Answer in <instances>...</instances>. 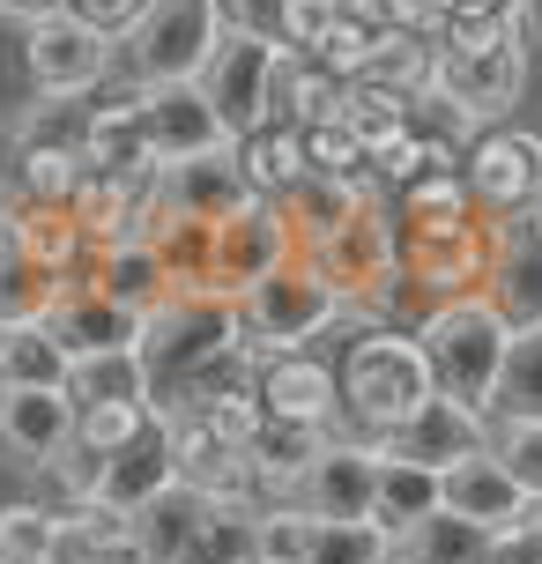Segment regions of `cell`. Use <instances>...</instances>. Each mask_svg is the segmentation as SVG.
<instances>
[{
    "label": "cell",
    "mask_w": 542,
    "mask_h": 564,
    "mask_svg": "<svg viewBox=\"0 0 542 564\" xmlns=\"http://www.w3.org/2000/svg\"><path fill=\"white\" fill-rule=\"evenodd\" d=\"M335 365H343V431L349 438H371V446L387 431H401V423L438 394L424 341H416V327H401V319L357 327Z\"/></svg>",
    "instance_id": "obj_1"
},
{
    "label": "cell",
    "mask_w": 542,
    "mask_h": 564,
    "mask_svg": "<svg viewBox=\"0 0 542 564\" xmlns=\"http://www.w3.org/2000/svg\"><path fill=\"white\" fill-rule=\"evenodd\" d=\"M349 327H357L349 297L319 275L305 253L238 297V349L260 357V365H268V357H290V349H313V341H327V335H349Z\"/></svg>",
    "instance_id": "obj_2"
},
{
    "label": "cell",
    "mask_w": 542,
    "mask_h": 564,
    "mask_svg": "<svg viewBox=\"0 0 542 564\" xmlns=\"http://www.w3.org/2000/svg\"><path fill=\"white\" fill-rule=\"evenodd\" d=\"M416 341H424V357H431L438 394L468 401V409H490L498 371H506V349H513V327H506V312L490 305L484 290L416 312Z\"/></svg>",
    "instance_id": "obj_3"
},
{
    "label": "cell",
    "mask_w": 542,
    "mask_h": 564,
    "mask_svg": "<svg viewBox=\"0 0 542 564\" xmlns=\"http://www.w3.org/2000/svg\"><path fill=\"white\" fill-rule=\"evenodd\" d=\"M224 45V0H149V15L119 37V83L134 89H172L200 83L208 53Z\"/></svg>",
    "instance_id": "obj_4"
},
{
    "label": "cell",
    "mask_w": 542,
    "mask_h": 564,
    "mask_svg": "<svg viewBox=\"0 0 542 564\" xmlns=\"http://www.w3.org/2000/svg\"><path fill=\"white\" fill-rule=\"evenodd\" d=\"M112 67H119V37H105L75 8H53L23 30V75L30 97H45V105H89L112 83Z\"/></svg>",
    "instance_id": "obj_5"
},
{
    "label": "cell",
    "mask_w": 542,
    "mask_h": 564,
    "mask_svg": "<svg viewBox=\"0 0 542 564\" xmlns=\"http://www.w3.org/2000/svg\"><path fill=\"white\" fill-rule=\"evenodd\" d=\"M216 349H238V305L216 297V290H172L142 319V365L156 371V387H178Z\"/></svg>",
    "instance_id": "obj_6"
},
{
    "label": "cell",
    "mask_w": 542,
    "mask_h": 564,
    "mask_svg": "<svg viewBox=\"0 0 542 564\" xmlns=\"http://www.w3.org/2000/svg\"><path fill=\"white\" fill-rule=\"evenodd\" d=\"M431 53H438V45H431ZM528 75H535L528 53H520L513 37H498V45H476V53H438V67H431V97H438L468 134H484V127H506V119L520 112Z\"/></svg>",
    "instance_id": "obj_7"
},
{
    "label": "cell",
    "mask_w": 542,
    "mask_h": 564,
    "mask_svg": "<svg viewBox=\"0 0 542 564\" xmlns=\"http://www.w3.org/2000/svg\"><path fill=\"white\" fill-rule=\"evenodd\" d=\"M460 178H468V200L484 208L490 224L542 208V127L506 119V127L468 134V149H460Z\"/></svg>",
    "instance_id": "obj_8"
},
{
    "label": "cell",
    "mask_w": 542,
    "mask_h": 564,
    "mask_svg": "<svg viewBox=\"0 0 542 564\" xmlns=\"http://www.w3.org/2000/svg\"><path fill=\"white\" fill-rule=\"evenodd\" d=\"M305 253L297 246V230H290V216L275 208V200H238L224 224H216V260H208V290L216 297H246L253 282H268L275 268H290V260Z\"/></svg>",
    "instance_id": "obj_9"
},
{
    "label": "cell",
    "mask_w": 542,
    "mask_h": 564,
    "mask_svg": "<svg viewBox=\"0 0 542 564\" xmlns=\"http://www.w3.org/2000/svg\"><path fill=\"white\" fill-rule=\"evenodd\" d=\"M490 253H498V224L490 216L438 230V238H401V297H416L424 312L446 305V297H468V290H484Z\"/></svg>",
    "instance_id": "obj_10"
},
{
    "label": "cell",
    "mask_w": 542,
    "mask_h": 564,
    "mask_svg": "<svg viewBox=\"0 0 542 564\" xmlns=\"http://www.w3.org/2000/svg\"><path fill=\"white\" fill-rule=\"evenodd\" d=\"M275 53H283V45H268L253 30H224V45L200 67V97L224 112L230 141H246L253 127L275 119Z\"/></svg>",
    "instance_id": "obj_11"
},
{
    "label": "cell",
    "mask_w": 542,
    "mask_h": 564,
    "mask_svg": "<svg viewBox=\"0 0 542 564\" xmlns=\"http://www.w3.org/2000/svg\"><path fill=\"white\" fill-rule=\"evenodd\" d=\"M67 216L83 224L89 260L127 246V238H149V224H156V171H83Z\"/></svg>",
    "instance_id": "obj_12"
},
{
    "label": "cell",
    "mask_w": 542,
    "mask_h": 564,
    "mask_svg": "<svg viewBox=\"0 0 542 564\" xmlns=\"http://www.w3.org/2000/svg\"><path fill=\"white\" fill-rule=\"evenodd\" d=\"M0 453L15 468H53L75 453V394L67 387H0Z\"/></svg>",
    "instance_id": "obj_13"
},
{
    "label": "cell",
    "mask_w": 542,
    "mask_h": 564,
    "mask_svg": "<svg viewBox=\"0 0 542 564\" xmlns=\"http://www.w3.org/2000/svg\"><path fill=\"white\" fill-rule=\"evenodd\" d=\"M89 468V490H83V506H105L119 512V520H134L142 506H156L164 490L178 482V460H172V431H156L149 423L134 446H119L105 453V460H83Z\"/></svg>",
    "instance_id": "obj_14"
},
{
    "label": "cell",
    "mask_w": 542,
    "mask_h": 564,
    "mask_svg": "<svg viewBox=\"0 0 542 564\" xmlns=\"http://www.w3.org/2000/svg\"><path fill=\"white\" fill-rule=\"evenodd\" d=\"M371 498H379V446L335 431V438L319 446V460L305 468V482H297L290 506H305L313 520H371Z\"/></svg>",
    "instance_id": "obj_15"
},
{
    "label": "cell",
    "mask_w": 542,
    "mask_h": 564,
    "mask_svg": "<svg viewBox=\"0 0 542 564\" xmlns=\"http://www.w3.org/2000/svg\"><path fill=\"white\" fill-rule=\"evenodd\" d=\"M260 401L275 423H313V431H343V365L319 349H290L260 365Z\"/></svg>",
    "instance_id": "obj_16"
},
{
    "label": "cell",
    "mask_w": 542,
    "mask_h": 564,
    "mask_svg": "<svg viewBox=\"0 0 542 564\" xmlns=\"http://www.w3.org/2000/svg\"><path fill=\"white\" fill-rule=\"evenodd\" d=\"M142 141H149V164L164 171V164H186V156H208V149H230V127L200 97V83H172L142 97Z\"/></svg>",
    "instance_id": "obj_17"
},
{
    "label": "cell",
    "mask_w": 542,
    "mask_h": 564,
    "mask_svg": "<svg viewBox=\"0 0 542 564\" xmlns=\"http://www.w3.org/2000/svg\"><path fill=\"white\" fill-rule=\"evenodd\" d=\"M484 446H490V409H468L454 394H431L401 431L379 438V453L416 460V468H454V460H468V453H484Z\"/></svg>",
    "instance_id": "obj_18"
},
{
    "label": "cell",
    "mask_w": 542,
    "mask_h": 564,
    "mask_svg": "<svg viewBox=\"0 0 542 564\" xmlns=\"http://www.w3.org/2000/svg\"><path fill=\"white\" fill-rule=\"evenodd\" d=\"M484 297L506 312V327H513V335L542 327V208L498 224V253H490Z\"/></svg>",
    "instance_id": "obj_19"
},
{
    "label": "cell",
    "mask_w": 542,
    "mask_h": 564,
    "mask_svg": "<svg viewBox=\"0 0 542 564\" xmlns=\"http://www.w3.org/2000/svg\"><path fill=\"white\" fill-rule=\"evenodd\" d=\"M438 506L454 512V520H468V528H484V535H498V528H513V520H528V490H520V476L498 460V446L468 453V460H454V468H438Z\"/></svg>",
    "instance_id": "obj_20"
},
{
    "label": "cell",
    "mask_w": 542,
    "mask_h": 564,
    "mask_svg": "<svg viewBox=\"0 0 542 564\" xmlns=\"http://www.w3.org/2000/svg\"><path fill=\"white\" fill-rule=\"evenodd\" d=\"M238 200H253L246 171H238V141H230V149H208V156H186V164H164V171H156V216L224 224Z\"/></svg>",
    "instance_id": "obj_21"
},
{
    "label": "cell",
    "mask_w": 542,
    "mask_h": 564,
    "mask_svg": "<svg viewBox=\"0 0 542 564\" xmlns=\"http://www.w3.org/2000/svg\"><path fill=\"white\" fill-rule=\"evenodd\" d=\"M45 327L67 357H105V349H142V319L134 312H119L105 290L89 275H67L59 282L53 312H45Z\"/></svg>",
    "instance_id": "obj_22"
},
{
    "label": "cell",
    "mask_w": 542,
    "mask_h": 564,
    "mask_svg": "<svg viewBox=\"0 0 542 564\" xmlns=\"http://www.w3.org/2000/svg\"><path fill=\"white\" fill-rule=\"evenodd\" d=\"M335 431H313V423H260V438L246 446V468H253V506H283V498H297V482H305V468L319 460V446H327Z\"/></svg>",
    "instance_id": "obj_23"
},
{
    "label": "cell",
    "mask_w": 542,
    "mask_h": 564,
    "mask_svg": "<svg viewBox=\"0 0 542 564\" xmlns=\"http://www.w3.org/2000/svg\"><path fill=\"white\" fill-rule=\"evenodd\" d=\"M208 520H216V498H208V490H194V482H172L156 506L134 512V535L149 542V557H156V564H178V557H200Z\"/></svg>",
    "instance_id": "obj_24"
},
{
    "label": "cell",
    "mask_w": 542,
    "mask_h": 564,
    "mask_svg": "<svg viewBox=\"0 0 542 564\" xmlns=\"http://www.w3.org/2000/svg\"><path fill=\"white\" fill-rule=\"evenodd\" d=\"M83 275L97 282L119 312H134V319H149V312L172 297V275H164V260H156L149 238H127V246H112V253H97Z\"/></svg>",
    "instance_id": "obj_25"
},
{
    "label": "cell",
    "mask_w": 542,
    "mask_h": 564,
    "mask_svg": "<svg viewBox=\"0 0 542 564\" xmlns=\"http://www.w3.org/2000/svg\"><path fill=\"white\" fill-rule=\"evenodd\" d=\"M343 75H327L313 53H297V45H283L275 53V119H290V127H319V119H343Z\"/></svg>",
    "instance_id": "obj_26"
},
{
    "label": "cell",
    "mask_w": 542,
    "mask_h": 564,
    "mask_svg": "<svg viewBox=\"0 0 542 564\" xmlns=\"http://www.w3.org/2000/svg\"><path fill=\"white\" fill-rule=\"evenodd\" d=\"M238 171H246V186H253L260 200H283L297 178H305V127H290V119H268V127H253V134L238 141Z\"/></svg>",
    "instance_id": "obj_27"
},
{
    "label": "cell",
    "mask_w": 542,
    "mask_h": 564,
    "mask_svg": "<svg viewBox=\"0 0 542 564\" xmlns=\"http://www.w3.org/2000/svg\"><path fill=\"white\" fill-rule=\"evenodd\" d=\"M394 216H401V238H438V230L476 224L484 208L468 200V178L460 171H431V178H416V186L394 194Z\"/></svg>",
    "instance_id": "obj_28"
},
{
    "label": "cell",
    "mask_w": 542,
    "mask_h": 564,
    "mask_svg": "<svg viewBox=\"0 0 542 564\" xmlns=\"http://www.w3.org/2000/svg\"><path fill=\"white\" fill-rule=\"evenodd\" d=\"M15 246H23L45 275H83L89 268V238H83V224L67 216V208H37V200H15Z\"/></svg>",
    "instance_id": "obj_29"
},
{
    "label": "cell",
    "mask_w": 542,
    "mask_h": 564,
    "mask_svg": "<svg viewBox=\"0 0 542 564\" xmlns=\"http://www.w3.org/2000/svg\"><path fill=\"white\" fill-rule=\"evenodd\" d=\"M75 409H105V401H156V371L142 365V349H105V357H75L67 371Z\"/></svg>",
    "instance_id": "obj_30"
},
{
    "label": "cell",
    "mask_w": 542,
    "mask_h": 564,
    "mask_svg": "<svg viewBox=\"0 0 542 564\" xmlns=\"http://www.w3.org/2000/svg\"><path fill=\"white\" fill-rule=\"evenodd\" d=\"M75 357L53 341L45 319H15L0 327V387H67Z\"/></svg>",
    "instance_id": "obj_31"
},
{
    "label": "cell",
    "mask_w": 542,
    "mask_h": 564,
    "mask_svg": "<svg viewBox=\"0 0 542 564\" xmlns=\"http://www.w3.org/2000/svg\"><path fill=\"white\" fill-rule=\"evenodd\" d=\"M484 542H490L484 528H468V520H454V512L438 506L394 535V557H409V564H484Z\"/></svg>",
    "instance_id": "obj_32"
},
{
    "label": "cell",
    "mask_w": 542,
    "mask_h": 564,
    "mask_svg": "<svg viewBox=\"0 0 542 564\" xmlns=\"http://www.w3.org/2000/svg\"><path fill=\"white\" fill-rule=\"evenodd\" d=\"M424 512H438V468H416V460L379 453V498H371V520L401 535V528L424 520Z\"/></svg>",
    "instance_id": "obj_33"
},
{
    "label": "cell",
    "mask_w": 542,
    "mask_h": 564,
    "mask_svg": "<svg viewBox=\"0 0 542 564\" xmlns=\"http://www.w3.org/2000/svg\"><path fill=\"white\" fill-rule=\"evenodd\" d=\"M490 423H542V327L513 335L498 394H490Z\"/></svg>",
    "instance_id": "obj_34"
},
{
    "label": "cell",
    "mask_w": 542,
    "mask_h": 564,
    "mask_svg": "<svg viewBox=\"0 0 542 564\" xmlns=\"http://www.w3.org/2000/svg\"><path fill=\"white\" fill-rule=\"evenodd\" d=\"M149 246L164 260L172 290H208V260H216V224H186V216H156Z\"/></svg>",
    "instance_id": "obj_35"
},
{
    "label": "cell",
    "mask_w": 542,
    "mask_h": 564,
    "mask_svg": "<svg viewBox=\"0 0 542 564\" xmlns=\"http://www.w3.org/2000/svg\"><path fill=\"white\" fill-rule=\"evenodd\" d=\"M379 45H387V23L371 15V8H349L343 23L327 30L313 45V59L327 67V75H343V83H357V75H371V59H379Z\"/></svg>",
    "instance_id": "obj_36"
},
{
    "label": "cell",
    "mask_w": 542,
    "mask_h": 564,
    "mask_svg": "<svg viewBox=\"0 0 542 564\" xmlns=\"http://www.w3.org/2000/svg\"><path fill=\"white\" fill-rule=\"evenodd\" d=\"M59 297V275H45L23 246H0V327H15V319H45Z\"/></svg>",
    "instance_id": "obj_37"
},
{
    "label": "cell",
    "mask_w": 542,
    "mask_h": 564,
    "mask_svg": "<svg viewBox=\"0 0 542 564\" xmlns=\"http://www.w3.org/2000/svg\"><path fill=\"white\" fill-rule=\"evenodd\" d=\"M313 542H319V520L305 506H253V550L260 564H305L313 557Z\"/></svg>",
    "instance_id": "obj_38"
},
{
    "label": "cell",
    "mask_w": 542,
    "mask_h": 564,
    "mask_svg": "<svg viewBox=\"0 0 542 564\" xmlns=\"http://www.w3.org/2000/svg\"><path fill=\"white\" fill-rule=\"evenodd\" d=\"M53 520L45 498H8L0 506V564H53Z\"/></svg>",
    "instance_id": "obj_39"
},
{
    "label": "cell",
    "mask_w": 542,
    "mask_h": 564,
    "mask_svg": "<svg viewBox=\"0 0 542 564\" xmlns=\"http://www.w3.org/2000/svg\"><path fill=\"white\" fill-rule=\"evenodd\" d=\"M149 431V401H105V409H75V453L105 460V453L134 446Z\"/></svg>",
    "instance_id": "obj_40"
},
{
    "label": "cell",
    "mask_w": 542,
    "mask_h": 564,
    "mask_svg": "<svg viewBox=\"0 0 542 564\" xmlns=\"http://www.w3.org/2000/svg\"><path fill=\"white\" fill-rule=\"evenodd\" d=\"M394 557V528L379 520H319V542L305 564H387Z\"/></svg>",
    "instance_id": "obj_41"
},
{
    "label": "cell",
    "mask_w": 542,
    "mask_h": 564,
    "mask_svg": "<svg viewBox=\"0 0 542 564\" xmlns=\"http://www.w3.org/2000/svg\"><path fill=\"white\" fill-rule=\"evenodd\" d=\"M305 164H313L319 178H365L371 156H365V141H357V127L319 119V127H305Z\"/></svg>",
    "instance_id": "obj_42"
},
{
    "label": "cell",
    "mask_w": 542,
    "mask_h": 564,
    "mask_svg": "<svg viewBox=\"0 0 542 564\" xmlns=\"http://www.w3.org/2000/svg\"><path fill=\"white\" fill-rule=\"evenodd\" d=\"M490 446L520 476V490L542 506V423H490Z\"/></svg>",
    "instance_id": "obj_43"
},
{
    "label": "cell",
    "mask_w": 542,
    "mask_h": 564,
    "mask_svg": "<svg viewBox=\"0 0 542 564\" xmlns=\"http://www.w3.org/2000/svg\"><path fill=\"white\" fill-rule=\"evenodd\" d=\"M484 564H542V520H535V506H528V520H513V528H498V535L484 542Z\"/></svg>",
    "instance_id": "obj_44"
},
{
    "label": "cell",
    "mask_w": 542,
    "mask_h": 564,
    "mask_svg": "<svg viewBox=\"0 0 542 564\" xmlns=\"http://www.w3.org/2000/svg\"><path fill=\"white\" fill-rule=\"evenodd\" d=\"M365 8L387 30H401V37H431V30L446 23V8H438V0H365Z\"/></svg>",
    "instance_id": "obj_45"
},
{
    "label": "cell",
    "mask_w": 542,
    "mask_h": 564,
    "mask_svg": "<svg viewBox=\"0 0 542 564\" xmlns=\"http://www.w3.org/2000/svg\"><path fill=\"white\" fill-rule=\"evenodd\" d=\"M224 30H253L268 45H283V0H224Z\"/></svg>",
    "instance_id": "obj_46"
},
{
    "label": "cell",
    "mask_w": 542,
    "mask_h": 564,
    "mask_svg": "<svg viewBox=\"0 0 542 564\" xmlns=\"http://www.w3.org/2000/svg\"><path fill=\"white\" fill-rule=\"evenodd\" d=\"M67 8H75V15H89L105 37H127V30L149 15V0H67Z\"/></svg>",
    "instance_id": "obj_47"
},
{
    "label": "cell",
    "mask_w": 542,
    "mask_h": 564,
    "mask_svg": "<svg viewBox=\"0 0 542 564\" xmlns=\"http://www.w3.org/2000/svg\"><path fill=\"white\" fill-rule=\"evenodd\" d=\"M506 30H513V45L528 53V67H542V0H513L506 8Z\"/></svg>",
    "instance_id": "obj_48"
},
{
    "label": "cell",
    "mask_w": 542,
    "mask_h": 564,
    "mask_svg": "<svg viewBox=\"0 0 542 564\" xmlns=\"http://www.w3.org/2000/svg\"><path fill=\"white\" fill-rule=\"evenodd\" d=\"M53 8H67V0H0V23L30 30V23H37V15H53Z\"/></svg>",
    "instance_id": "obj_49"
},
{
    "label": "cell",
    "mask_w": 542,
    "mask_h": 564,
    "mask_svg": "<svg viewBox=\"0 0 542 564\" xmlns=\"http://www.w3.org/2000/svg\"><path fill=\"white\" fill-rule=\"evenodd\" d=\"M178 564H216V557H178Z\"/></svg>",
    "instance_id": "obj_50"
},
{
    "label": "cell",
    "mask_w": 542,
    "mask_h": 564,
    "mask_svg": "<svg viewBox=\"0 0 542 564\" xmlns=\"http://www.w3.org/2000/svg\"><path fill=\"white\" fill-rule=\"evenodd\" d=\"M387 564H409V557H387Z\"/></svg>",
    "instance_id": "obj_51"
},
{
    "label": "cell",
    "mask_w": 542,
    "mask_h": 564,
    "mask_svg": "<svg viewBox=\"0 0 542 564\" xmlns=\"http://www.w3.org/2000/svg\"><path fill=\"white\" fill-rule=\"evenodd\" d=\"M535 520H542V506H535Z\"/></svg>",
    "instance_id": "obj_52"
}]
</instances>
